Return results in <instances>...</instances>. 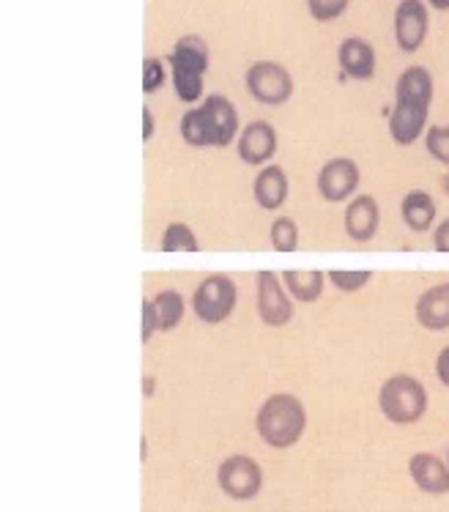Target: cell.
Instances as JSON below:
<instances>
[{"instance_id":"17","label":"cell","mask_w":449,"mask_h":512,"mask_svg":"<svg viewBox=\"0 0 449 512\" xmlns=\"http://www.w3.org/2000/svg\"><path fill=\"white\" fill-rule=\"evenodd\" d=\"M417 324L428 332H447L449 329V280L430 285L417 299Z\"/></svg>"},{"instance_id":"32","label":"cell","mask_w":449,"mask_h":512,"mask_svg":"<svg viewBox=\"0 0 449 512\" xmlns=\"http://www.w3.org/2000/svg\"><path fill=\"white\" fill-rule=\"evenodd\" d=\"M428 6L436 11H449V0H428Z\"/></svg>"},{"instance_id":"27","label":"cell","mask_w":449,"mask_h":512,"mask_svg":"<svg viewBox=\"0 0 449 512\" xmlns=\"http://www.w3.org/2000/svg\"><path fill=\"white\" fill-rule=\"evenodd\" d=\"M168 61L162 58H146L143 61V94H154L168 83Z\"/></svg>"},{"instance_id":"21","label":"cell","mask_w":449,"mask_h":512,"mask_svg":"<svg viewBox=\"0 0 449 512\" xmlns=\"http://www.w3.org/2000/svg\"><path fill=\"white\" fill-rule=\"evenodd\" d=\"M178 132L184 137V143L192 148H217V135L211 126L209 115L203 113V107H189L187 113L178 121Z\"/></svg>"},{"instance_id":"26","label":"cell","mask_w":449,"mask_h":512,"mask_svg":"<svg viewBox=\"0 0 449 512\" xmlns=\"http://www.w3.org/2000/svg\"><path fill=\"white\" fill-rule=\"evenodd\" d=\"M326 280L335 285L337 291L356 293L362 291V288L373 280V272H345V269H332V272H326Z\"/></svg>"},{"instance_id":"30","label":"cell","mask_w":449,"mask_h":512,"mask_svg":"<svg viewBox=\"0 0 449 512\" xmlns=\"http://www.w3.org/2000/svg\"><path fill=\"white\" fill-rule=\"evenodd\" d=\"M433 247H436V252H449V217L433 233Z\"/></svg>"},{"instance_id":"25","label":"cell","mask_w":449,"mask_h":512,"mask_svg":"<svg viewBox=\"0 0 449 512\" xmlns=\"http://www.w3.org/2000/svg\"><path fill=\"white\" fill-rule=\"evenodd\" d=\"M425 151L430 154V159H436L439 165L449 168V124L430 126L425 132Z\"/></svg>"},{"instance_id":"29","label":"cell","mask_w":449,"mask_h":512,"mask_svg":"<svg viewBox=\"0 0 449 512\" xmlns=\"http://www.w3.org/2000/svg\"><path fill=\"white\" fill-rule=\"evenodd\" d=\"M436 378L449 389V345H444L436 356Z\"/></svg>"},{"instance_id":"10","label":"cell","mask_w":449,"mask_h":512,"mask_svg":"<svg viewBox=\"0 0 449 512\" xmlns=\"http://www.w3.org/2000/svg\"><path fill=\"white\" fill-rule=\"evenodd\" d=\"M362 181V170L351 157H335L318 170L315 189L326 203H343L356 198V189Z\"/></svg>"},{"instance_id":"11","label":"cell","mask_w":449,"mask_h":512,"mask_svg":"<svg viewBox=\"0 0 449 512\" xmlns=\"http://www.w3.org/2000/svg\"><path fill=\"white\" fill-rule=\"evenodd\" d=\"M428 0H400L395 9V42L403 53H417L428 39Z\"/></svg>"},{"instance_id":"16","label":"cell","mask_w":449,"mask_h":512,"mask_svg":"<svg viewBox=\"0 0 449 512\" xmlns=\"http://www.w3.org/2000/svg\"><path fill=\"white\" fill-rule=\"evenodd\" d=\"M200 107H203V113L209 115L211 126H214L217 148H228L233 140H239V110L233 107L228 96L209 94L200 102Z\"/></svg>"},{"instance_id":"8","label":"cell","mask_w":449,"mask_h":512,"mask_svg":"<svg viewBox=\"0 0 449 512\" xmlns=\"http://www.w3.org/2000/svg\"><path fill=\"white\" fill-rule=\"evenodd\" d=\"M217 482H220L222 493L236 502H250L255 499L263 488V471L261 466L250 458V455H230L222 460L220 471H217Z\"/></svg>"},{"instance_id":"4","label":"cell","mask_w":449,"mask_h":512,"mask_svg":"<svg viewBox=\"0 0 449 512\" xmlns=\"http://www.w3.org/2000/svg\"><path fill=\"white\" fill-rule=\"evenodd\" d=\"M192 313L198 318L200 324L206 326H220L228 321L230 315L236 313V304H239V288L233 283L230 274H209L198 283V288L192 291Z\"/></svg>"},{"instance_id":"12","label":"cell","mask_w":449,"mask_h":512,"mask_svg":"<svg viewBox=\"0 0 449 512\" xmlns=\"http://www.w3.org/2000/svg\"><path fill=\"white\" fill-rule=\"evenodd\" d=\"M280 148V137H277V129H274L269 121H250V124L241 129L239 140H236V151H239V159L250 168H266L269 162L277 154Z\"/></svg>"},{"instance_id":"9","label":"cell","mask_w":449,"mask_h":512,"mask_svg":"<svg viewBox=\"0 0 449 512\" xmlns=\"http://www.w3.org/2000/svg\"><path fill=\"white\" fill-rule=\"evenodd\" d=\"M428 115H430V102L411 99V96H395V105H392V110H389V121H387L392 143L400 148L414 146L419 137L425 135Z\"/></svg>"},{"instance_id":"5","label":"cell","mask_w":449,"mask_h":512,"mask_svg":"<svg viewBox=\"0 0 449 512\" xmlns=\"http://www.w3.org/2000/svg\"><path fill=\"white\" fill-rule=\"evenodd\" d=\"M244 85H247V94L266 107L285 105L293 96L291 72L277 61L252 63L244 74Z\"/></svg>"},{"instance_id":"18","label":"cell","mask_w":449,"mask_h":512,"mask_svg":"<svg viewBox=\"0 0 449 512\" xmlns=\"http://www.w3.org/2000/svg\"><path fill=\"white\" fill-rule=\"evenodd\" d=\"M288 189H291V184H288L285 170L272 162L252 181V198L263 211H280L288 200Z\"/></svg>"},{"instance_id":"34","label":"cell","mask_w":449,"mask_h":512,"mask_svg":"<svg viewBox=\"0 0 449 512\" xmlns=\"http://www.w3.org/2000/svg\"><path fill=\"white\" fill-rule=\"evenodd\" d=\"M447 463H449V450H447Z\"/></svg>"},{"instance_id":"31","label":"cell","mask_w":449,"mask_h":512,"mask_svg":"<svg viewBox=\"0 0 449 512\" xmlns=\"http://www.w3.org/2000/svg\"><path fill=\"white\" fill-rule=\"evenodd\" d=\"M157 132V121H154V113L151 107H143V143H148L151 137Z\"/></svg>"},{"instance_id":"7","label":"cell","mask_w":449,"mask_h":512,"mask_svg":"<svg viewBox=\"0 0 449 512\" xmlns=\"http://www.w3.org/2000/svg\"><path fill=\"white\" fill-rule=\"evenodd\" d=\"M255 307H258V318L269 329H282L285 324H291L293 302L280 274L269 269L255 274Z\"/></svg>"},{"instance_id":"14","label":"cell","mask_w":449,"mask_h":512,"mask_svg":"<svg viewBox=\"0 0 449 512\" xmlns=\"http://www.w3.org/2000/svg\"><path fill=\"white\" fill-rule=\"evenodd\" d=\"M343 225L348 239L356 241V244H367V241L376 239L378 225H381L378 200L373 195H356V198H351V203L345 206Z\"/></svg>"},{"instance_id":"15","label":"cell","mask_w":449,"mask_h":512,"mask_svg":"<svg viewBox=\"0 0 449 512\" xmlns=\"http://www.w3.org/2000/svg\"><path fill=\"white\" fill-rule=\"evenodd\" d=\"M408 474L419 491L430 496H444L449 493V463L433 452H417L408 460Z\"/></svg>"},{"instance_id":"6","label":"cell","mask_w":449,"mask_h":512,"mask_svg":"<svg viewBox=\"0 0 449 512\" xmlns=\"http://www.w3.org/2000/svg\"><path fill=\"white\" fill-rule=\"evenodd\" d=\"M187 315V299L176 291V288H162L157 296H151L143 302V313H140V340L151 343V337L157 332H173L184 324Z\"/></svg>"},{"instance_id":"22","label":"cell","mask_w":449,"mask_h":512,"mask_svg":"<svg viewBox=\"0 0 449 512\" xmlns=\"http://www.w3.org/2000/svg\"><path fill=\"white\" fill-rule=\"evenodd\" d=\"M433 94H436V83H433L430 69H425V66H408L397 77L395 96H411V99H422V102L433 105Z\"/></svg>"},{"instance_id":"1","label":"cell","mask_w":449,"mask_h":512,"mask_svg":"<svg viewBox=\"0 0 449 512\" xmlns=\"http://www.w3.org/2000/svg\"><path fill=\"white\" fill-rule=\"evenodd\" d=\"M165 61L170 66V83H173L178 99L184 105H200L203 102V80H206L211 66V50L206 39L198 33L181 36V39H176Z\"/></svg>"},{"instance_id":"19","label":"cell","mask_w":449,"mask_h":512,"mask_svg":"<svg viewBox=\"0 0 449 512\" xmlns=\"http://www.w3.org/2000/svg\"><path fill=\"white\" fill-rule=\"evenodd\" d=\"M400 217H403L411 233H425L436 222V200L422 189H411L400 203Z\"/></svg>"},{"instance_id":"23","label":"cell","mask_w":449,"mask_h":512,"mask_svg":"<svg viewBox=\"0 0 449 512\" xmlns=\"http://www.w3.org/2000/svg\"><path fill=\"white\" fill-rule=\"evenodd\" d=\"M159 250L162 252H198L200 241L195 236V230L189 228L187 222H170L162 241H159Z\"/></svg>"},{"instance_id":"33","label":"cell","mask_w":449,"mask_h":512,"mask_svg":"<svg viewBox=\"0 0 449 512\" xmlns=\"http://www.w3.org/2000/svg\"><path fill=\"white\" fill-rule=\"evenodd\" d=\"M143 392H146V398H151V395H154V376H146L143 378Z\"/></svg>"},{"instance_id":"2","label":"cell","mask_w":449,"mask_h":512,"mask_svg":"<svg viewBox=\"0 0 449 512\" xmlns=\"http://www.w3.org/2000/svg\"><path fill=\"white\" fill-rule=\"evenodd\" d=\"M304 428H307V411L302 400L291 392H277L266 398L255 414V430L263 444H269L272 450H288L299 444Z\"/></svg>"},{"instance_id":"13","label":"cell","mask_w":449,"mask_h":512,"mask_svg":"<svg viewBox=\"0 0 449 512\" xmlns=\"http://www.w3.org/2000/svg\"><path fill=\"white\" fill-rule=\"evenodd\" d=\"M376 47L359 36H348L337 47V63H340V72L345 80H354V83H367L376 77Z\"/></svg>"},{"instance_id":"20","label":"cell","mask_w":449,"mask_h":512,"mask_svg":"<svg viewBox=\"0 0 449 512\" xmlns=\"http://www.w3.org/2000/svg\"><path fill=\"white\" fill-rule=\"evenodd\" d=\"M280 277L285 288H288V293H291L293 302L313 304L324 293L326 274L318 272V269H285Z\"/></svg>"},{"instance_id":"24","label":"cell","mask_w":449,"mask_h":512,"mask_svg":"<svg viewBox=\"0 0 449 512\" xmlns=\"http://www.w3.org/2000/svg\"><path fill=\"white\" fill-rule=\"evenodd\" d=\"M269 241L277 252H296L299 250V225L291 217L280 214L277 220L272 222V230H269Z\"/></svg>"},{"instance_id":"3","label":"cell","mask_w":449,"mask_h":512,"mask_svg":"<svg viewBox=\"0 0 449 512\" xmlns=\"http://www.w3.org/2000/svg\"><path fill=\"white\" fill-rule=\"evenodd\" d=\"M428 389L408 373L389 376L378 389V408L395 425H414L428 414Z\"/></svg>"},{"instance_id":"28","label":"cell","mask_w":449,"mask_h":512,"mask_svg":"<svg viewBox=\"0 0 449 512\" xmlns=\"http://www.w3.org/2000/svg\"><path fill=\"white\" fill-rule=\"evenodd\" d=\"M351 0H307V11L315 22H335L348 9Z\"/></svg>"}]
</instances>
